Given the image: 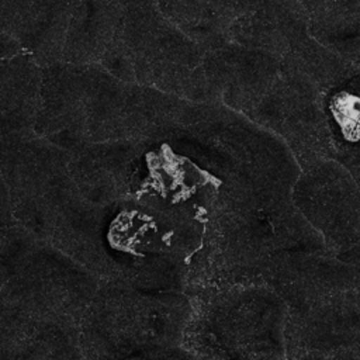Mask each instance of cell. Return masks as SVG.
I'll list each match as a JSON object with an SVG mask.
<instances>
[{
	"label": "cell",
	"mask_w": 360,
	"mask_h": 360,
	"mask_svg": "<svg viewBox=\"0 0 360 360\" xmlns=\"http://www.w3.org/2000/svg\"><path fill=\"white\" fill-rule=\"evenodd\" d=\"M139 360H201V359L194 356L186 347L176 346V347H172V349H166V350L145 356Z\"/></svg>",
	"instance_id": "obj_3"
},
{
	"label": "cell",
	"mask_w": 360,
	"mask_h": 360,
	"mask_svg": "<svg viewBox=\"0 0 360 360\" xmlns=\"http://www.w3.org/2000/svg\"><path fill=\"white\" fill-rule=\"evenodd\" d=\"M103 277L69 257L34 260L11 257L1 264L3 309L38 316L79 319Z\"/></svg>",
	"instance_id": "obj_2"
},
{
	"label": "cell",
	"mask_w": 360,
	"mask_h": 360,
	"mask_svg": "<svg viewBox=\"0 0 360 360\" xmlns=\"http://www.w3.org/2000/svg\"><path fill=\"white\" fill-rule=\"evenodd\" d=\"M193 309L186 291L142 290L103 280L77 319L84 360H139L181 346Z\"/></svg>",
	"instance_id": "obj_1"
}]
</instances>
